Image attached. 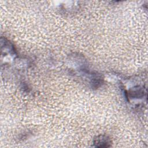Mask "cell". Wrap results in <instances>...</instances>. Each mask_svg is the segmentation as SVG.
Instances as JSON below:
<instances>
[{
	"instance_id": "cell-1",
	"label": "cell",
	"mask_w": 148,
	"mask_h": 148,
	"mask_svg": "<svg viewBox=\"0 0 148 148\" xmlns=\"http://www.w3.org/2000/svg\"><path fill=\"white\" fill-rule=\"evenodd\" d=\"M94 145L98 147H108L111 145V140L108 136L101 135L94 139Z\"/></svg>"
}]
</instances>
